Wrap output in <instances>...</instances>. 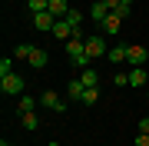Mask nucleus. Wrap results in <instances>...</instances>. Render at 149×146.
I'll return each mask as SVG.
<instances>
[{"instance_id":"7ed1b4c3","label":"nucleus","mask_w":149,"mask_h":146,"mask_svg":"<svg viewBox=\"0 0 149 146\" xmlns=\"http://www.w3.org/2000/svg\"><path fill=\"white\" fill-rule=\"evenodd\" d=\"M146 60H149V50H146V47H136V43L126 47V63H129V70H133V66H146Z\"/></svg>"},{"instance_id":"f8f14e48","label":"nucleus","mask_w":149,"mask_h":146,"mask_svg":"<svg viewBox=\"0 0 149 146\" xmlns=\"http://www.w3.org/2000/svg\"><path fill=\"white\" fill-rule=\"evenodd\" d=\"M70 10H73V7H70L66 0H50V13H53L56 20H63V17H66Z\"/></svg>"},{"instance_id":"6ab92c4d","label":"nucleus","mask_w":149,"mask_h":146,"mask_svg":"<svg viewBox=\"0 0 149 146\" xmlns=\"http://www.w3.org/2000/svg\"><path fill=\"white\" fill-rule=\"evenodd\" d=\"M30 53H33L30 43H17L13 47V60H30Z\"/></svg>"},{"instance_id":"423d86ee","label":"nucleus","mask_w":149,"mask_h":146,"mask_svg":"<svg viewBox=\"0 0 149 146\" xmlns=\"http://www.w3.org/2000/svg\"><path fill=\"white\" fill-rule=\"evenodd\" d=\"M129 87H149V73H146V66H133L129 70Z\"/></svg>"},{"instance_id":"4468645a","label":"nucleus","mask_w":149,"mask_h":146,"mask_svg":"<svg viewBox=\"0 0 149 146\" xmlns=\"http://www.w3.org/2000/svg\"><path fill=\"white\" fill-rule=\"evenodd\" d=\"M37 103H40V96L33 100V96H27V93H23L20 103H17V113H33V106H37Z\"/></svg>"},{"instance_id":"1a4fd4ad","label":"nucleus","mask_w":149,"mask_h":146,"mask_svg":"<svg viewBox=\"0 0 149 146\" xmlns=\"http://www.w3.org/2000/svg\"><path fill=\"white\" fill-rule=\"evenodd\" d=\"M50 33H53V37L60 40V43H66V40L73 37V27H70L66 20H56V23H53V30H50Z\"/></svg>"},{"instance_id":"f257e3e1","label":"nucleus","mask_w":149,"mask_h":146,"mask_svg":"<svg viewBox=\"0 0 149 146\" xmlns=\"http://www.w3.org/2000/svg\"><path fill=\"white\" fill-rule=\"evenodd\" d=\"M23 87H27L23 73H7V76H0V90H3V96H23Z\"/></svg>"},{"instance_id":"a878e982","label":"nucleus","mask_w":149,"mask_h":146,"mask_svg":"<svg viewBox=\"0 0 149 146\" xmlns=\"http://www.w3.org/2000/svg\"><path fill=\"white\" fill-rule=\"evenodd\" d=\"M103 3H106V7H109V13H113V10L119 7V0H103Z\"/></svg>"},{"instance_id":"aec40b11","label":"nucleus","mask_w":149,"mask_h":146,"mask_svg":"<svg viewBox=\"0 0 149 146\" xmlns=\"http://www.w3.org/2000/svg\"><path fill=\"white\" fill-rule=\"evenodd\" d=\"M27 7H30V13H43V10H50V0H27Z\"/></svg>"},{"instance_id":"2eb2a0df","label":"nucleus","mask_w":149,"mask_h":146,"mask_svg":"<svg viewBox=\"0 0 149 146\" xmlns=\"http://www.w3.org/2000/svg\"><path fill=\"white\" fill-rule=\"evenodd\" d=\"M63 20H66L70 27H73V33H76V30H83V20H86V17H83L80 10H70V13L63 17Z\"/></svg>"},{"instance_id":"412c9836","label":"nucleus","mask_w":149,"mask_h":146,"mask_svg":"<svg viewBox=\"0 0 149 146\" xmlns=\"http://www.w3.org/2000/svg\"><path fill=\"white\" fill-rule=\"evenodd\" d=\"M13 73V57H0V76Z\"/></svg>"},{"instance_id":"c85d7f7f","label":"nucleus","mask_w":149,"mask_h":146,"mask_svg":"<svg viewBox=\"0 0 149 146\" xmlns=\"http://www.w3.org/2000/svg\"><path fill=\"white\" fill-rule=\"evenodd\" d=\"M146 100H149V87H146Z\"/></svg>"},{"instance_id":"9d476101","label":"nucleus","mask_w":149,"mask_h":146,"mask_svg":"<svg viewBox=\"0 0 149 146\" xmlns=\"http://www.w3.org/2000/svg\"><path fill=\"white\" fill-rule=\"evenodd\" d=\"M106 17H109V7L103 3V0H96V3L90 7V20H96V23H103V20H106Z\"/></svg>"},{"instance_id":"f03ea898","label":"nucleus","mask_w":149,"mask_h":146,"mask_svg":"<svg viewBox=\"0 0 149 146\" xmlns=\"http://www.w3.org/2000/svg\"><path fill=\"white\" fill-rule=\"evenodd\" d=\"M109 47H106V37L103 33H93V37H86V57L96 60V57H106Z\"/></svg>"},{"instance_id":"b1692460","label":"nucleus","mask_w":149,"mask_h":146,"mask_svg":"<svg viewBox=\"0 0 149 146\" xmlns=\"http://www.w3.org/2000/svg\"><path fill=\"white\" fill-rule=\"evenodd\" d=\"M133 146H149V133H136V140H133Z\"/></svg>"},{"instance_id":"4be33fe9","label":"nucleus","mask_w":149,"mask_h":146,"mask_svg":"<svg viewBox=\"0 0 149 146\" xmlns=\"http://www.w3.org/2000/svg\"><path fill=\"white\" fill-rule=\"evenodd\" d=\"M113 87H129V73H113Z\"/></svg>"},{"instance_id":"393cba45","label":"nucleus","mask_w":149,"mask_h":146,"mask_svg":"<svg viewBox=\"0 0 149 146\" xmlns=\"http://www.w3.org/2000/svg\"><path fill=\"white\" fill-rule=\"evenodd\" d=\"M139 133H149V116H143V119H139Z\"/></svg>"},{"instance_id":"a211bd4d","label":"nucleus","mask_w":149,"mask_h":146,"mask_svg":"<svg viewBox=\"0 0 149 146\" xmlns=\"http://www.w3.org/2000/svg\"><path fill=\"white\" fill-rule=\"evenodd\" d=\"M80 80H83V87H100V73H96L93 66H90V70H83V73H80Z\"/></svg>"},{"instance_id":"dca6fc26","label":"nucleus","mask_w":149,"mask_h":146,"mask_svg":"<svg viewBox=\"0 0 149 146\" xmlns=\"http://www.w3.org/2000/svg\"><path fill=\"white\" fill-rule=\"evenodd\" d=\"M83 106H96V103H100V87H86V93H83Z\"/></svg>"},{"instance_id":"39448f33","label":"nucleus","mask_w":149,"mask_h":146,"mask_svg":"<svg viewBox=\"0 0 149 146\" xmlns=\"http://www.w3.org/2000/svg\"><path fill=\"white\" fill-rule=\"evenodd\" d=\"M53 23H56V17L50 13V10L33 13V27H37V30H43V33H50V30H53Z\"/></svg>"},{"instance_id":"6e6552de","label":"nucleus","mask_w":149,"mask_h":146,"mask_svg":"<svg viewBox=\"0 0 149 146\" xmlns=\"http://www.w3.org/2000/svg\"><path fill=\"white\" fill-rule=\"evenodd\" d=\"M27 63L33 66V70H43V66L50 63V53H47V50H40V47H33V53H30V60H27Z\"/></svg>"},{"instance_id":"0eeeda50","label":"nucleus","mask_w":149,"mask_h":146,"mask_svg":"<svg viewBox=\"0 0 149 146\" xmlns=\"http://www.w3.org/2000/svg\"><path fill=\"white\" fill-rule=\"evenodd\" d=\"M119 23H123L119 17H116V13H109L106 20L100 23V33H103V37H116V33H119Z\"/></svg>"},{"instance_id":"20e7f679","label":"nucleus","mask_w":149,"mask_h":146,"mask_svg":"<svg viewBox=\"0 0 149 146\" xmlns=\"http://www.w3.org/2000/svg\"><path fill=\"white\" fill-rule=\"evenodd\" d=\"M40 106L53 110V113H63V110H66V103L60 100V93H56V90H43V93H40Z\"/></svg>"},{"instance_id":"5701e85b","label":"nucleus","mask_w":149,"mask_h":146,"mask_svg":"<svg viewBox=\"0 0 149 146\" xmlns=\"http://www.w3.org/2000/svg\"><path fill=\"white\" fill-rule=\"evenodd\" d=\"M113 13H116L119 20H126V17L133 13V7H129V3H119V7H116V10H113Z\"/></svg>"},{"instance_id":"bb28decb","label":"nucleus","mask_w":149,"mask_h":146,"mask_svg":"<svg viewBox=\"0 0 149 146\" xmlns=\"http://www.w3.org/2000/svg\"><path fill=\"white\" fill-rule=\"evenodd\" d=\"M0 146H17V143H10V140H0Z\"/></svg>"},{"instance_id":"9b49d317","label":"nucleus","mask_w":149,"mask_h":146,"mask_svg":"<svg viewBox=\"0 0 149 146\" xmlns=\"http://www.w3.org/2000/svg\"><path fill=\"white\" fill-rule=\"evenodd\" d=\"M83 93H86V87H83V80H80V76L66 83V96H70V100H83Z\"/></svg>"},{"instance_id":"cd10ccee","label":"nucleus","mask_w":149,"mask_h":146,"mask_svg":"<svg viewBox=\"0 0 149 146\" xmlns=\"http://www.w3.org/2000/svg\"><path fill=\"white\" fill-rule=\"evenodd\" d=\"M119 3H129V7H133V0H119Z\"/></svg>"},{"instance_id":"ddd939ff","label":"nucleus","mask_w":149,"mask_h":146,"mask_svg":"<svg viewBox=\"0 0 149 146\" xmlns=\"http://www.w3.org/2000/svg\"><path fill=\"white\" fill-rule=\"evenodd\" d=\"M20 126L30 130V133H37V130H40V116H37V113H20Z\"/></svg>"},{"instance_id":"f3484780","label":"nucleus","mask_w":149,"mask_h":146,"mask_svg":"<svg viewBox=\"0 0 149 146\" xmlns=\"http://www.w3.org/2000/svg\"><path fill=\"white\" fill-rule=\"evenodd\" d=\"M106 60H109L113 66H116V63H126V47H113L109 53H106Z\"/></svg>"}]
</instances>
